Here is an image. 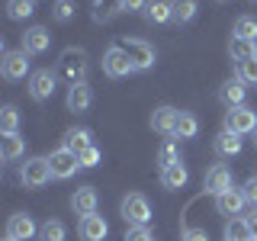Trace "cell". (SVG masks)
Returning <instances> with one entry per match:
<instances>
[{"mask_svg":"<svg viewBox=\"0 0 257 241\" xmlns=\"http://www.w3.org/2000/svg\"><path fill=\"white\" fill-rule=\"evenodd\" d=\"M235 183H231V171L225 164H212L203 177V193H209V196H222L225 190H231Z\"/></svg>","mask_w":257,"mask_h":241,"instance_id":"cell-10","label":"cell"},{"mask_svg":"<svg viewBox=\"0 0 257 241\" xmlns=\"http://www.w3.org/2000/svg\"><path fill=\"white\" fill-rule=\"evenodd\" d=\"M77 161H80V167H96V164H100V161H103V151H100V148H96V145H93V148L80 151V155H77Z\"/></svg>","mask_w":257,"mask_h":241,"instance_id":"cell-37","label":"cell"},{"mask_svg":"<svg viewBox=\"0 0 257 241\" xmlns=\"http://www.w3.org/2000/svg\"><path fill=\"white\" fill-rule=\"evenodd\" d=\"M231 39H244V42H257V20L254 16H238L231 26Z\"/></svg>","mask_w":257,"mask_h":241,"instance_id":"cell-26","label":"cell"},{"mask_svg":"<svg viewBox=\"0 0 257 241\" xmlns=\"http://www.w3.org/2000/svg\"><path fill=\"white\" fill-rule=\"evenodd\" d=\"M244 222H247V228H251V235H254V241H257V209L244 212Z\"/></svg>","mask_w":257,"mask_h":241,"instance_id":"cell-41","label":"cell"},{"mask_svg":"<svg viewBox=\"0 0 257 241\" xmlns=\"http://www.w3.org/2000/svg\"><path fill=\"white\" fill-rule=\"evenodd\" d=\"M4 241H16V238H10V235H7V238H4Z\"/></svg>","mask_w":257,"mask_h":241,"instance_id":"cell-42","label":"cell"},{"mask_svg":"<svg viewBox=\"0 0 257 241\" xmlns=\"http://www.w3.org/2000/svg\"><path fill=\"white\" fill-rule=\"evenodd\" d=\"M122 48L128 52V58H132L135 71H148V68H155L158 52H155V45H151V42H145V39H122Z\"/></svg>","mask_w":257,"mask_h":241,"instance_id":"cell-7","label":"cell"},{"mask_svg":"<svg viewBox=\"0 0 257 241\" xmlns=\"http://www.w3.org/2000/svg\"><path fill=\"white\" fill-rule=\"evenodd\" d=\"M23 155H26V139H23L20 132L0 139V158H4V164H13V161H20Z\"/></svg>","mask_w":257,"mask_h":241,"instance_id":"cell-20","label":"cell"},{"mask_svg":"<svg viewBox=\"0 0 257 241\" xmlns=\"http://www.w3.org/2000/svg\"><path fill=\"white\" fill-rule=\"evenodd\" d=\"M244 203H247V199H244V190H235V187H231V190H225L222 196H215V212H219V215H228V219H238L241 209H244Z\"/></svg>","mask_w":257,"mask_h":241,"instance_id":"cell-15","label":"cell"},{"mask_svg":"<svg viewBox=\"0 0 257 241\" xmlns=\"http://www.w3.org/2000/svg\"><path fill=\"white\" fill-rule=\"evenodd\" d=\"M29 55L23 52V48H10V52H4V61H0V74H4V80H10V84H16V80H23L29 74Z\"/></svg>","mask_w":257,"mask_h":241,"instance_id":"cell-5","label":"cell"},{"mask_svg":"<svg viewBox=\"0 0 257 241\" xmlns=\"http://www.w3.org/2000/svg\"><path fill=\"white\" fill-rule=\"evenodd\" d=\"M61 148L80 155V151L93 148V132H90V129H68V132H64V145H61Z\"/></svg>","mask_w":257,"mask_h":241,"instance_id":"cell-22","label":"cell"},{"mask_svg":"<svg viewBox=\"0 0 257 241\" xmlns=\"http://www.w3.org/2000/svg\"><path fill=\"white\" fill-rule=\"evenodd\" d=\"M103 74L112 77V80H119V77H128V74H135V64L132 58H128V52L122 45H109L106 52H103Z\"/></svg>","mask_w":257,"mask_h":241,"instance_id":"cell-3","label":"cell"},{"mask_svg":"<svg viewBox=\"0 0 257 241\" xmlns=\"http://www.w3.org/2000/svg\"><path fill=\"white\" fill-rule=\"evenodd\" d=\"M48 180H55L52 167H48V158H26L20 164V183L26 190H39V187H45Z\"/></svg>","mask_w":257,"mask_h":241,"instance_id":"cell-2","label":"cell"},{"mask_svg":"<svg viewBox=\"0 0 257 241\" xmlns=\"http://www.w3.org/2000/svg\"><path fill=\"white\" fill-rule=\"evenodd\" d=\"M48 158V167H52V177L55 180H71L77 171H80V161L74 151H68V148H55L52 155H45Z\"/></svg>","mask_w":257,"mask_h":241,"instance_id":"cell-6","label":"cell"},{"mask_svg":"<svg viewBox=\"0 0 257 241\" xmlns=\"http://www.w3.org/2000/svg\"><path fill=\"white\" fill-rule=\"evenodd\" d=\"M77 235H80V241H103L109 235V225H106V219L103 215H80V222H77Z\"/></svg>","mask_w":257,"mask_h":241,"instance_id":"cell-12","label":"cell"},{"mask_svg":"<svg viewBox=\"0 0 257 241\" xmlns=\"http://www.w3.org/2000/svg\"><path fill=\"white\" fill-rule=\"evenodd\" d=\"M190 180V171L183 164H174V167H164L161 171V187L164 190H183Z\"/></svg>","mask_w":257,"mask_h":241,"instance_id":"cell-23","label":"cell"},{"mask_svg":"<svg viewBox=\"0 0 257 241\" xmlns=\"http://www.w3.org/2000/svg\"><path fill=\"white\" fill-rule=\"evenodd\" d=\"M222 238H225V241H254L251 228H247V222H244V215H238V219H228V222H225Z\"/></svg>","mask_w":257,"mask_h":241,"instance_id":"cell-24","label":"cell"},{"mask_svg":"<svg viewBox=\"0 0 257 241\" xmlns=\"http://www.w3.org/2000/svg\"><path fill=\"white\" fill-rule=\"evenodd\" d=\"M96 206H100V193L93 187H77L71 193V209H74L77 215H93Z\"/></svg>","mask_w":257,"mask_h":241,"instance_id":"cell-17","label":"cell"},{"mask_svg":"<svg viewBox=\"0 0 257 241\" xmlns=\"http://www.w3.org/2000/svg\"><path fill=\"white\" fill-rule=\"evenodd\" d=\"M48 45H52V36H48L45 26H29L20 36V48L26 55H42V52H48Z\"/></svg>","mask_w":257,"mask_h":241,"instance_id":"cell-11","label":"cell"},{"mask_svg":"<svg viewBox=\"0 0 257 241\" xmlns=\"http://www.w3.org/2000/svg\"><path fill=\"white\" fill-rule=\"evenodd\" d=\"M225 129L235 135H254L257 129V112L251 106H231L225 112Z\"/></svg>","mask_w":257,"mask_h":241,"instance_id":"cell-8","label":"cell"},{"mask_svg":"<svg viewBox=\"0 0 257 241\" xmlns=\"http://www.w3.org/2000/svg\"><path fill=\"white\" fill-rule=\"evenodd\" d=\"M219 4H225V0H219Z\"/></svg>","mask_w":257,"mask_h":241,"instance_id":"cell-45","label":"cell"},{"mask_svg":"<svg viewBox=\"0 0 257 241\" xmlns=\"http://www.w3.org/2000/svg\"><path fill=\"white\" fill-rule=\"evenodd\" d=\"M251 4H257V0H251Z\"/></svg>","mask_w":257,"mask_h":241,"instance_id":"cell-44","label":"cell"},{"mask_svg":"<svg viewBox=\"0 0 257 241\" xmlns=\"http://www.w3.org/2000/svg\"><path fill=\"white\" fill-rule=\"evenodd\" d=\"M171 7H174V23L177 26L193 23V16H196V10H199L196 0H171Z\"/></svg>","mask_w":257,"mask_h":241,"instance_id":"cell-27","label":"cell"},{"mask_svg":"<svg viewBox=\"0 0 257 241\" xmlns=\"http://www.w3.org/2000/svg\"><path fill=\"white\" fill-rule=\"evenodd\" d=\"M16 129H20V109H16L13 103H7V106L0 109V132H4V135H13Z\"/></svg>","mask_w":257,"mask_h":241,"instance_id":"cell-31","label":"cell"},{"mask_svg":"<svg viewBox=\"0 0 257 241\" xmlns=\"http://www.w3.org/2000/svg\"><path fill=\"white\" fill-rule=\"evenodd\" d=\"M177 119H180V109H174V106H158L155 112H151V129L161 135H174L177 132Z\"/></svg>","mask_w":257,"mask_h":241,"instance_id":"cell-18","label":"cell"},{"mask_svg":"<svg viewBox=\"0 0 257 241\" xmlns=\"http://www.w3.org/2000/svg\"><path fill=\"white\" fill-rule=\"evenodd\" d=\"M241 135H235V132H228V129H222L219 135L212 139V148H215V155L219 158H235V155H241Z\"/></svg>","mask_w":257,"mask_h":241,"instance_id":"cell-19","label":"cell"},{"mask_svg":"<svg viewBox=\"0 0 257 241\" xmlns=\"http://www.w3.org/2000/svg\"><path fill=\"white\" fill-rule=\"evenodd\" d=\"M122 241H155V235H151L148 225H128Z\"/></svg>","mask_w":257,"mask_h":241,"instance_id":"cell-35","label":"cell"},{"mask_svg":"<svg viewBox=\"0 0 257 241\" xmlns=\"http://www.w3.org/2000/svg\"><path fill=\"white\" fill-rule=\"evenodd\" d=\"M238 77L244 80V84H254V87H257V58L238 64Z\"/></svg>","mask_w":257,"mask_h":241,"instance_id":"cell-36","label":"cell"},{"mask_svg":"<svg viewBox=\"0 0 257 241\" xmlns=\"http://www.w3.org/2000/svg\"><path fill=\"white\" fill-rule=\"evenodd\" d=\"M145 20L155 23V26L174 23V7H171V0H148V7H145Z\"/></svg>","mask_w":257,"mask_h":241,"instance_id":"cell-21","label":"cell"},{"mask_svg":"<svg viewBox=\"0 0 257 241\" xmlns=\"http://www.w3.org/2000/svg\"><path fill=\"white\" fill-rule=\"evenodd\" d=\"M55 84H58V74H55L52 68H42V71H32V74H29L26 87H29V96L36 103H45L48 96L55 93Z\"/></svg>","mask_w":257,"mask_h":241,"instance_id":"cell-9","label":"cell"},{"mask_svg":"<svg viewBox=\"0 0 257 241\" xmlns=\"http://www.w3.org/2000/svg\"><path fill=\"white\" fill-rule=\"evenodd\" d=\"M74 16V0H55L52 4V20L55 23H68Z\"/></svg>","mask_w":257,"mask_h":241,"instance_id":"cell-34","label":"cell"},{"mask_svg":"<svg viewBox=\"0 0 257 241\" xmlns=\"http://www.w3.org/2000/svg\"><path fill=\"white\" fill-rule=\"evenodd\" d=\"M158 164H161V171H164V167H174V164H180V148H177L174 142L161 145V151H158Z\"/></svg>","mask_w":257,"mask_h":241,"instance_id":"cell-33","label":"cell"},{"mask_svg":"<svg viewBox=\"0 0 257 241\" xmlns=\"http://www.w3.org/2000/svg\"><path fill=\"white\" fill-rule=\"evenodd\" d=\"M7 235L16 238V241H29L32 235H39V225L29 212H13L10 222H7Z\"/></svg>","mask_w":257,"mask_h":241,"instance_id":"cell-14","label":"cell"},{"mask_svg":"<svg viewBox=\"0 0 257 241\" xmlns=\"http://www.w3.org/2000/svg\"><path fill=\"white\" fill-rule=\"evenodd\" d=\"M119 215L125 219V225H148L151 222V203L142 193H128L119 203Z\"/></svg>","mask_w":257,"mask_h":241,"instance_id":"cell-4","label":"cell"},{"mask_svg":"<svg viewBox=\"0 0 257 241\" xmlns=\"http://www.w3.org/2000/svg\"><path fill=\"white\" fill-rule=\"evenodd\" d=\"M148 0H122V13H145Z\"/></svg>","mask_w":257,"mask_h":241,"instance_id":"cell-40","label":"cell"},{"mask_svg":"<svg viewBox=\"0 0 257 241\" xmlns=\"http://www.w3.org/2000/svg\"><path fill=\"white\" fill-rule=\"evenodd\" d=\"M64 238H68V228H64L61 219H48L39 228V241H64Z\"/></svg>","mask_w":257,"mask_h":241,"instance_id":"cell-30","label":"cell"},{"mask_svg":"<svg viewBox=\"0 0 257 241\" xmlns=\"http://www.w3.org/2000/svg\"><path fill=\"white\" fill-rule=\"evenodd\" d=\"M254 145H257V129H254Z\"/></svg>","mask_w":257,"mask_h":241,"instance_id":"cell-43","label":"cell"},{"mask_svg":"<svg viewBox=\"0 0 257 241\" xmlns=\"http://www.w3.org/2000/svg\"><path fill=\"white\" fill-rule=\"evenodd\" d=\"M87 68H90V58H87L84 48H64L58 55V64H55V74L61 80H68V87H71L87 77Z\"/></svg>","mask_w":257,"mask_h":241,"instance_id":"cell-1","label":"cell"},{"mask_svg":"<svg viewBox=\"0 0 257 241\" xmlns=\"http://www.w3.org/2000/svg\"><path fill=\"white\" fill-rule=\"evenodd\" d=\"M180 241H209L206 228H193V225H183L180 228Z\"/></svg>","mask_w":257,"mask_h":241,"instance_id":"cell-39","label":"cell"},{"mask_svg":"<svg viewBox=\"0 0 257 241\" xmlns=\"http://www.w3.org/2000/svg\"><path fill=\"white\" fill-rule=\"evenodd\" d=\"M219 100L225 103V106H244V100H247V84L241 77H228L225 84L219 87Z\"/></svg>","mask_w":257,"mask_h":241,"instance_id":"cell-16","label":"cell"},{"mask_svg":"<svg viewBox=\"0 0 257 241\" xmlns=\"http://www.w3.org/2000/svg\"><path fill=\"white\" fill-rule=\"evenodd\" d=\"M93 103V90L87 80H80V84H71L68 87V96H64V106H68V112H87Z\"/></svg>","mask_w":257,"mask_h":241,"instance_id":"cell-13","label":"cell"},{"mask_svg":"<svg viewBox=\"0 0 257 241\" xmlns=\"http://www.w3.org/2000/svg\"><path fill=\"white\" fill-rule=\"evenodd\" d=\"M228 55H231V61H235V64H244V61L257 58V42H244V39H231V42H228Z\"/></svg>","mask_w":257,"mask_h":241,"instance_id":"cell-25","label":"cell"},{"mask_svg":"<svg viewBox=\"0 0 257 241\" xmlns=\"http://www.w3.org/2000/svg\"><path fill=\"white\" fill-rule=\"evenodd\" d=\"M241 190H244V199H247V206H251V209H257V174H251V177H247V180H244V187H241Z\"/></svg>","mask_w":257,"mask_h":241,"instance_id":"cell-38","label":"cell"},{"mask_svg":"<svg viewBox=\"0 0 257 241\" xmlns=\"http://www.w3.org/2000/svg\"><path fill=\"white\" fill-rule=\"evenodd\" d=\"M177 139H196L199 135V119L193 116V112H187V109H180V119H177Z\"/></svg>","mask_w":257,"mask_h":241,"instance_id":"cell-28","label":"cell"},{"mask_svg":"<svg viewBox=\"0 0 257 241\" xmlns=\"http://www.w3.org/2000/svg\"><path fill=\"white\" fill-rule=\"evenodd\" d=\"M7 13L10 20H29L36 13V0H7Z\"/></svg>","mask_w":257,"mask_h":241,"instance_id":"cell-32","label":"cell"},{"mask_svg":"<svg viewBox=\"0 0 257 241\" xmlns=\"http://www.w3.org/2000/svg\"><path fill=\"white\" fill-rule=\"evenodd\" d=\"M116 13H122V0H93V20L106 23Z\"/></svg>","mask_w":257,"mask_h":241,"instance_id":"cell-29","label":"cell"}]
</instances>
